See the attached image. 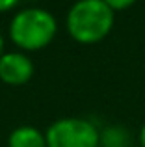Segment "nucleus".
I'll list each match as a JSON object with an SVG mask.
<instances>
[{"label":"nucleus","instance_id":"nucleus-1","mask_svg":"<svg viewBox=\"0 0 145 147\" xmlns=\"http://www.w3.org/2000/svg\"><path fill=\"white\" fill-rule=\"evenodd\" d=\"M113 26V9L104 0H78L67 13V32L78 43H97Z\"/></svg>","mask_w":145,"mask_h":147},{"label":"nucleus","instance_id":"nucleus-2","mask_svg":"<svg viewBox=\"0 0 145 147\" xmlns=\"http://www.w3.org/2000/svg\"><path fill=\"white\" fill-rule=\"evenodd\" d=\"M9 36L17 47L24 50H39L54 39L56 19L47 9L26 7L11 19Z\"/></svg>","mask_w":145,"mask_h":147},{"label":"nucleus","instance_id":"nucleus-3","mask_svg":"<svg viewBox=\"0 0 145 147\" xmlns=\"http://www.w3.org/2000/svg\"><path fill=\"white\" fill-rule=\"evenodd\" d=\"M47 147H99L101 134L93 123L80 117L54 121L45 132Z\"/></svg>","mask_w":145,"mask_h":147},{"label":"nucleus","instance_id":"nucleus-4","mask_svg":"<svg viewBox=\"0 0 145 147\" xmlns=\"http://www.w3.org/2000/svg\"><path fill=\"white\" fill-rule=\"evenodd\" d=\"M34 75V63L22 52H6L0 56V80L11 86L28 82Z\"/></svg>","mask_w":145,"mask_h":147},{"label":"nucleus","instance_id":"nucleus-5","mask_svg":"<svg viewBox=\"0 0 145 147\" xmlns=\"http://www.w3.org/2000/svg\"><path fill=\"white\" fill-rule=\"evenodd\" d=\"M7 147H47V138L36 127H19L9 134Z\"/></svg>","mask_w":145,"mask_h":147},{"label":"nucleus","instance_id":"nucleus-6","mask_svg":"<svg viewBox=\"0 0 145 147\" xmlns=\"http://www.w3.org/2000/svg\"><path fill=\"white\" fill-rule=\"evenodd\" d=\"M115 136H117V129H108L101 136V142L106 147H127V132L125 130L119 134V138H115Z\"/></svg>","mask_w":145,"mask_h":147},{"label":"nucleus","instance_id":"nucleus-7","mask_svg":"<svg viewBox=\"0 0 145 147\" xmlns=\"http://www.w3.org/2000/svg\"><path fill=\"white\" fill-rule=\"evenodd\" d=\"M104 2L108 4L110 9L119 11V9H127V7H130L132 4L136 2V0H104Z\"/></svg>","mask_w":145,"mask_h":147},{"label":"nucleus","instance_id":"nucleus-8","mask_svg":"<svg viewBox=\"0 0 145 147\" xmlns=\"http://www.w3.org/2000/svg\"><path fill=\"white\" fill-rule=\"evenodd\" d=\"M19 4V0H0V11H7L11 7H15Z\"/></svg>","mask_w":145,"mask_h":147},{"label":"nucleus","instance_id":"nucleus-9","mask_svg":"<svg viewBox=\"0 0 145 147\" xmlns=\"http://www.w3.org/2000/svg\"><path fill=\"white\" fill-rule=\"evenodd\" d=\"M140 144H142V147H145V125L140 130Z\"/></svg>","mask_w":145,"mask_h":147},{"label":"nucleus","instance_id":"nucleus-10","mask_svg":"<svg viewBox=\"0 0 145 147\" xmlns=\"http://www.w3.org/2000/svg\"><path fill=\"white\" fill-rule=\"evenodd\" d=\"M4 54V37H2V34H0V56Z\"/></svg>","mask_w":145,"mask_h":147}]
</instances>
